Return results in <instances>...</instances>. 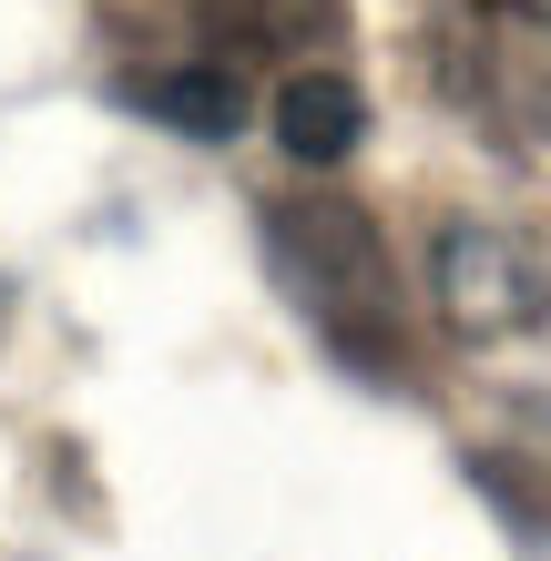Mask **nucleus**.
I'll return each instance as SVG.
<instances>
[{"label":"nucleus","instance_id":"20e7f679","mask_svg":"<svg viewBox=\"0 0 551 561\" xmlns=\"http://www.w3.org/2000/svg\"><path fill=\"white\" fill-rule=\"evenodd\" d=\"M358 134H368V92L347 82V72H286L276 82V144L297 153V163H347L358 153Z\"/></svg>","mask_w":551,"mask_h":561},{"label":"nucleus","instance_id":"7ed1b4c3","mask_svg":"<svg viewBox=\"0 0 551 561\" xmlns=\"http://www.w3.org/2000/svg\"><path fill=\"white\" fill-rule=\"evenodd\" d=\"M123 103L153 113V123H174L184 144H236L245 134V72L236 61H164V72H134Z\"/></svg>","mask_w":551,"mask_h":561},{"label":"nucleus","instance_id":"423d86ee","mask_svg":"<svg viewBox=\"0 0 551 561\" xmlns=\"http://www.w3.org/2000/svg\"><path fill=\"white\" fill-rule=\"evenodd\" d=\"M510 11H521V21H541V31H551V0H510Z\"/></svg>","mask_w":551,"mask_h":561},{"label":"nucleus","instance_id":"f03ea898","mask_svg":"<svg viewBox=\"0 0 551 561\" xmlns=\"http://www.w3.org/2000/svg\"><path fill=\"white\" fill-rule=\"evenodd\" d=\"M439 317L460 337H531L551 317V236L541 225H480L460 215L439 236Z\"/></svg>","mask_w":551,"mask_h":561},{"label":"nucleus","instance_id":"f257e3e1","mask_svg":"<svg viewBox=\"0 0 551 561\" xmlns=\"http://www.w3.org/2000/svg\"><path fill=\"white\" fill-rule=\"evenodd\" d=\"M266 245L286 296L317 317V337L358 368L399 357V276H388V245L358 205H266Z\"/></svg>","mask_w":551,"mask_h":561},{"label":"nucleus","instance_id":"39448f33","mask_svg":"<svg viewBox=\"0 0 551 561\" xmlns=\"http://www.w3.org/2000/svg\"><path fill=\"white\" fill-rule=\"evenodd\" d=\"M225 21H236L255 51H317V31H337L347 0H225Z\"/></svg>","mask_w":551,"mask_h":561}]
</instances>
